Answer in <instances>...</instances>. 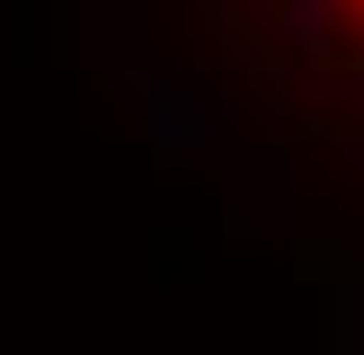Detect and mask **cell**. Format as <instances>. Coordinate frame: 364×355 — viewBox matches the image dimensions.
Wrapping results in <instances>:
<instances>
[{
    "mask_svg": "<svg viewBox=\"0 0 364 355\" xmlns=\"http://www.w3.org/2000/svg\"><path fill=\"white\" fill-rule=\"evenodd\" d=\"M329 9H338V18H347V27L364 36V0H329Z\"/></svg>",
    "mask_w": 364,
    "mask_h": 355,
    "instance_id": "6da1fadb",
    "label": "cell"
}]
</instances>
